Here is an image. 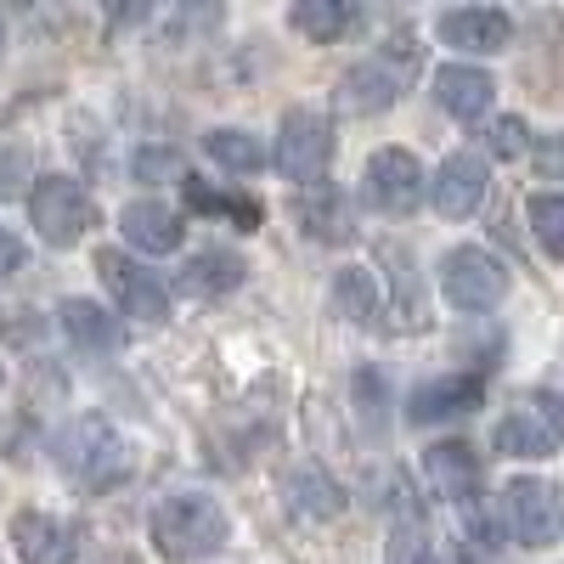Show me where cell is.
I'll return each mask as SVG.
<instances>
[{
  "instance_id": "6da1fadb",
  "label": "cell",
  "mask_w": 564,
  "mask_h": 564,
  "mask_svg": "<svg viewBox=\"0 0 564 564\" xmlns=\"http://www.w3.org/2000/svg\"><path fill=\"white\" fill-rule=\"evenodd\" d=\"M226 508L204 491H175L153 508V542L170 564H198L226 547Z\"/></svg>"
},
{
  "instance_id": "7a4b0ae2",
  "label": "cell",
  "mask_w": 564,
  "mask_h": 564,
  "mask_svg": "<svg viewBox=\"0 0 564 564\" xmlns=\"http://www.w3.org/2000/svg\"><path fill=\"white\" fill-rule=\"evenodd\" d=\"M52 452H57V468H63L74 486H85V491L119 486L124 468H130V446L119 441V430H113L108 417H79V423H68Z\"/></svg>"
},
{
  "instance_id": "3957f363",
  "label": "cell",
  "mask_w": 564,
  "mask_h": 564,
  "mask_svg": "<svg viewBox=\"0 0 564 564\" xmlns=\"http://www.w3.org/2000/svg\"><path fill=\"white\" fill-rule=\"evenodd\" d=\"M412 74H417V45H412L406 34H395L379 57L356 63V68L339 79V108H345V113H384L401 90H406Z\"/></svg>"
},
{
  "instance_id": "277c9868",
  "label": "cell",
  "mask_w": 564,
  "mask_h": 564,
  "mask_svg": "<svg viewBox=\"0 0 564 564\" xmlns=\"http://www.w3.org/2000/svg\"><path fill=\"white\" fill-rule=\"evenodd\" d=\"M29 220L52 249H74L90 226H97V204L74 175H40L34 198H29Z\"/></svg>"
},
{
  "instance_id": "5b68a950",
  "label": "cell",
  "mask_w": 564,
  "mask_h": 564,
  "mask_svg": "<svg viewBox=\"0 0 564 564\" xmlns=\"http://www.w3.org/2000/svg\"><path fill=\"white\" fill-rule=\"evenodd\" d=\"M564 446V401L547 390H531L513 401V412L497 423V452L502 457H553Z\"/></svg>"
},
{
  "instance_id": "8992f818",
  "label": "cell",
  "mask_w": 564,
  "mask_h": 564,
  "mask_svg": "<svg viewBox=\"0 0 564 564\" xmlns=\"http://www.w3.org/2000/svg\"><path fill=\"white\" fill-rule=\"evenodd\" d=\"M327 159H334V124H327L322 113H311V108H294L276 130V170L289 181L316 186Z\"/></svg>"
},
{
  "instance_id": "52a82bcc",
  "label": "cell",
  "mask_w": 564,
  "mask_h": 564,
  "mask_svg": "<svg viewBox=\"0 0 564 564\" xmlns=\"http://www.w3.org/2000/svg\"><path fill=\"white\" fill-rule=\"evenodd\" d=\"M502 513L520 547H553L564 536V497L547 480H513L502 491Z\"/></svg>"
},
{
  "instance_id": "ba28073f",
  "label": "cell",
  "mask_w": 564,
  "mask_h": 564,
  "mask_svg": "<svg viewBox=\"0 0 564 564\" xmlns=\"http://www.w3.org/2000/svg\"><path fill=\"white\" fill-rule=\"evenodd\" d=\"M441 289L457 311H491L508 294V271L486 249H452L441 260Z\"/></svg>"
},
{
  "instance_id": "9c48e42d",
  "label": "cell",
  "mask_w": 564,
  "mask_h": 564,
  "mask_svg": "<svg viewBox=\"0 0 564 564\" xmlns=\"http://www.w3.org/2000/svg\"><path fill=\"white\" fill-rule=\"evenodd\" d=\"M97 271H102L108 289H113V300H119V311H124V316H135V322H164V316H170V294H164V282H159L153 271H141L130 254L102 249V254H97Z\"/></svg>"
},
{
  "instance_id": "30bf717a",
  "label": "cell",
  "mask_w": 564,
  "mask_h": 564,
  "mask_svg": "<svg viewBox=\"0 0 564 564\" xmlns=\"http://www.w3.org/2000/svg\"><path fill=\"white\" fill-rule=\"evenodd\" d=\"M423 170L406 148H384V153H372L367 159V198L379 204L384 215H412L423 204Z\"/></svg>"
},
{
  "instance_id": "8fae6325",
  "label": "cell",
  "mask_w": 564,
  "mask_h": 564,
  "mask_svg": "<svg viewBox=\"0 0 564 564\" xmlns=\"http://www.w3.org/2000/svg\"><path fill=\"white\" fill-rule=\"evenodd\" d=\"M430 198H435V209H441L446 220H468V215L486 204V159L452 153V159L435 170V181H430Z\"/></svg>"
},
{
  "instance_id": "7c38bea8",
  "label": "cell",
  "mask_w": 564,
  "mask_h": 564,
  "mask_svg": "<svg viewBox=\"0 0 564 564\" xmlns=\"http://www.w3.org/2000/svg\"><path fill=\"white\" fill-rule=\"evenodd\" d=\"M480 395H486V384L475 379V372H446V379H430V384L412 390L406 417H412V423H446V417L475 412Z\"/></svg>"
},
{
  "instance_id": "4fadbf2b",
  "label": "cell",
  "mask_w": 564,
  "mask_h": 564,
  "mask_svg": "<svg viewBox=\"0 0 564 564\" xmlns=\"http://www.w3.org/2000/svg\"><path fill=\"white\" fill-rule=\"evenodd\" d=\"M491 97H497V79H491L486 68L446 63V68L435 74V102H441L452 119H463V124L486 119V113H491Z\"/></svg>"
},
{
  "instance_id": "5bb4252c",
  "label": "cell",
  "mask_w": 564,
  "mask_h": 564,
  "mask_svg": "<svg viewBox=\"0 0 564 564\" xmlns=\"http://www.w3.org/2000/svg\"><path fill=\"white\" fill-rule=\"evenodd\" d=\"M441 40L457 45V52L491 57V52H502V45L513 40V23H508V12H491V7H463V12L441 18Z\"/></svg>"
},
{
  "instance_id": "9a60e30c",
  "label": "cell",
  "mask_w": 564,
  "mask_h": 564,
  "mask_svg": "<svg viewBox=\"0 0 564 564\" xmlns=\"http://www.w3.org/2000/svg\"><path fill=\"white\" fill-rule=\"evenodd\" d=\"M423 475H430V486L441 497L468 502L475 486H480V457H475V446H463V441H441V446L423 452Z\"/></svg>"
},
{
  "instance_id": "2e32d148",
  "label": "cell",
  "mask_w": 564,
  "mask_h": 564,
  "mask_svg": "<svg viewBox=\"0 0 564 564\" xmlns=\"http://www.w3.org/2000/svg\"><path fill=\"white\" fill-rule=\"evenodd\" d=\"M119 231L141 249V254H175L181 249V215L170 209V204H124V215H119Z\"/></svg>"
},
{
  "instance_id": "e0dca14e",
  "label": "cell",
  "mask_w": 564,
  "mask_h": 564,
  "mask_svg": "<svg viewBox=\"0 0 564 564\" xmlns=\"http://www.w3.org/2000/svg\"><path fill=\"white\" fill-rule=\"evenodd\" d=\"M12 542L23 553V564H74V531L52 513H18Z\"/></svg>"
},
{
  "instance_id": "ac0fdd59",
  "label": "cell",
  "mask_w": 564,
  "mask_h": 564,
  "mask_svg": "<svg viewBox=\"0 0 564 564\" xmlns=\"http://www.w3.org/2000/svg\"><path fill=\"white\" fill-rule=\"evenodd\" d=\"M63 334L79 345V350H90V356H113L119 345H124V327L102 311V305H90V300H63Z\"/></svg>"
},
{
  "instance_id": "d6986e66",
  "label": "cell",
  "mask_w": 564,
  "mask_h": 564,
  "mask_svg": "<svg viewBox=\"0 0 564 564\" xmlns=\"http://www.w3.org/2000/svg\"><path fill=\"white\" fill-rule=\"evenodd\" d=\"M300 226L311 231V238H322V243H345L350 231H356V220H350V204L334 193V186H311V193L300 198Z\"/></svg>"
},
{
  "instance_id": "ffe728a7",
  "label": "cell",
  "mask_w": 564,
  "mask_h": 564,
  "mask_svg": "<svg viewBox=\"0 0 564 564\" xmlns=\"http://www.w3.org/2000/svg\"><path fill=\"white\" fill-rule=\"evenodd\" d=\"M238 282H243V260H231L226 249H204V254L186 260V271H181L186 294H231Z\"/></svg>"
},
{
  "instance_id": "44dd1931",
  "label": "cell",
  "mask_w": 564,
  "mask_h": 564,
  "mask_svg": "<svg viewBox=\"0 0 564 564\" xmlns=\"http://www.w3.org/2000/svg\"><path fill=\"white\" fill-rule=\"evenodd\" d=\"M289 497H294V508L305 513V520H339L345 513V486L334 475H322V468H300Z\"/></svg>"
},
{
  "instance_id": "7402d4cb",
  "label": "cell",
  "mask_w": 564,
  "mask_h": 564,
  "mask_svg": "<svg viewBox=\"0 0 564 564\" xmlns=\"http://www.w3.org/2000/svg\"><path fill=\"white\" fill-rule=\"evenodd\" d=\"M350 23H356L350 0H300V7H294V29H300L305 40H316V45L339 40Z\"/></svg>"
},
{
  "instance_id": "603a6c76",
  "label": "cell",
  "mask_w": 564,
  "mask_h": 564,
  "mask_svg": "<svg viewBox=\"0 0 564 564\" xmlns=\"http://www.w3.org/2000/svg\"><path fill=\"white\" fill-rule=\"evenodd\" d=\"M204 148H209V159H215L220 170H231V175H254V170H265V148H260L249 130H209V135H204Z\"/></svg>"
},
{
  "instance_id": "cb8c5ba5",
  "label": "cell",
  "mask_w": 564,
  "mask_h": 564,
  "mask_svg": "<svg viewBox=\"0 0 564 564\" xmlns=\"http://www.w3.org/2000/svg\"><path fill=\"white\" fill-rule=\"evenodd\" d=\"M181 186H186V204H193V209L238 220V231H254V226H260V204H249V198H238V193H209V186L193 181V175H186Z\"/></svg>"
},
{
  "instance_id": "d4e9b609",
  "label": "cell",
  "mask_w": 564,
  "mask_h": 564,
  "mask_svg": "<svg viewBox=\"0 0 564 564\" xmlns=\"http://www.w3.org/2000/svg\"><path fill=\"white\" fill-rule=\"evenodd\" d=\"M525 209H531V231H536V243L547 249V260H564V198L558 193H536Z\"/></svg>"
},
{
  "instance_id": "484cf974",
  "label": "cell",
  "mask_w": 564,
  "mask_h": 564,
  "mask_svg": "<svg viewBox=\"0 0 564 564\" xmlns=\"http://www.w3.org/2000/svg\"><path fill=\"white\" fill-rule=\"evenodd\" d=\"M339 305L350 311V322H372V316H379V294H372L367 271H345L339 276Z\"/></svg>"
},
{
  "instance_id": "4316f807",
  "label": "cell",
  "mask_w": 564,
  "mask_h": 564,
  "mask_svg": "<svg viewBox=\"0 0 564 564\" xmlns=\"http://www.w3.org/2000/svg\"><path fill=\"white\" fill-rule=\"evenodd\" d=\"M491 153L497 159H520L525 153V119H497L491 124Z\"/></svg>"
},
{
  "instance_id": "83f0119b",
  "label": "cell",
  "mask_w": 564,
  "mask_h": 564,
  "mask_svg": "<svg viewBox=\"0 0 564 564\" xmlns=\"http://www.w3.org/2000/svg\"><path fill=\"white\" fill-rule=\"evenodd\" d=\"M23 265H29V249H23V238H18V231H7V226H0V289H7V282H12Z\"/></svg>"
},
{
  "instance_id": "f1b7e54d",
  "label": "cell",
  "mask_w": 564,
  "mask_h": 564,
  "mask_svg": "<svg viewBox=\"0 0 564 564\" xmlns=\"http://www.w3.org/2000/svg\"><path fill=\"white\" fill-rule=\"evenodd\" d=\"M390 564H435V553H430V542H423V531H395Z\"/></svg>"
},
{
  "instance_id": "f546056e",
  "label": "cell",
  "mask_w": 564,
  "mask_h": 564,
  "mask_svg": "<svg viewBox=\"0 0 564 564\" xmlns=\"http://www.w3.org/2000/svg\"><path fill=\"white\" fill-rule=\"evenodd\" d=\"M135 175H141V181H153V175H164V181H186L175 153H135Z\"/></svg>"
},
{
  "instance_id": "4dcf8cb0",
  "label": "cell",
  "mask_w": 564,
  "mask_h": 564,
  "mask_svg": "<svg viewBox=\"0 0 564 564\" xmlns=\"http://www.w3.org/2000/svg\"><path fill=\"white\" fill-rule=\"evenodd\" d=\"M23 175H29V148H12L7 159H0V198H12L23 186Z\"/></svg>"
},
{
  "instance_id": "1f68e13d",
  "label": "cell",
  "mask_w": 564,
  "mask_h": 564,
  "mask_svg": "<svg viewBox=\"0 0 564 564\" xmlns=\"http://www.w3.org/2000/svg\"><path fill=\"white\" fill-rule=\"evenodd\" d=\"M536 170H542L547 181H564V135H547V141H542V153H536Z\"/></svg>"
}]
</instances>
